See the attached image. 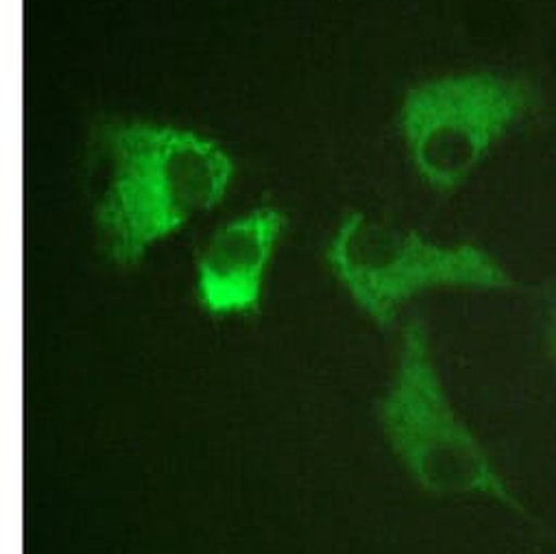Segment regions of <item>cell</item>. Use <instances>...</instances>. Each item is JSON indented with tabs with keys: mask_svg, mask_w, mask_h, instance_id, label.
Segmentation results:
<instances>
[{
	"mask_svg": "<svg viewBox=\"0 0 556 554\" xmlns=\"http://www.w3.org/2000/svg\"><path fill=\"white\" fill-rule=\"evenodd\" d=\"M536 103L519 77L469 73L441 77L408 92L400 125L421 179L437 190L458 188L482 158Z\"/></svg>",
	"mask_w": 556,
	"mask_h": 554,
	"instance_id": "4",
	"label": "cell"
},
{
	"mask_svg": "<svg viewBox=\"0 0 556 554\" xmlns=\"http://www.w3.org/2000/svg\"><path fill=\"white\" fill-rule=\"evenodd\" d=\"M380 421L415 482L434 495H489L519 508L484 448L450 406L437 374L426 326L410 322Z\"/></svg>",
	"mask_w": 556,
	"mask_h": 554,
	"instance_id": "2",
	"label": "cell"
},
{
	"mask_svg": "<svg viewBox=\"0 0 556 554\" xmlns=\"http://www.w3.org/2000/svg\"><path fill=\"white\" fill-rule=\"evenodd\" d=\"M543 337H545V348L556 363V289L547 298L545 313H543Z\"/></svg>",
	"mask_w": 556,
	"mask_h": 554,
	"instance_id": "6",
	"label": "cell"
},
{
	"mask_svg": "<svg viewBox=\"0 0 556 554\" xmlns=\"http://www.w3.org/2000/svg\"><path fill=\"white\" fill-rule=\"evenodd\" d=\"M328 262L354 302L380 326L415 295L439 287L506 289L510 277L473 244H437L417 231L352 212L334 234Z\"/></svg>",
	"mask_w": 556,
	"mask_h": 554,
	"instance_id": "3",
	"label": "cell"
},
{
	"mask_svg": "<svg viewBox=\"0 0 556 554\" xmlns=\"http://www.w3.org/2000/svg\"><path fill=\"white\" fill-rule=\"evenodd\" d=\"M110 181L97 205L108 255L136 264L162 238L212 210L229 190L233 162L216 142L153 123L103 129Z\"/></svg>",
	"mask_w": 556,
	"mask_h": 554,
	"instance_id": "1",
	"label": "cell"
},
{
	"mask_svg": "<svg viewBox=\"0 0 556 554\" xmlns=\"http://www.w3.org/2000/svg\"><path fill=\"white\" fill-rule=\"evenodd\" d=\"M285 223L280 210L260 207L210 238L197 264V295L205 313L233 317L260 309L264 275Z\"/></svg>",
	"mask_w": 556,
	"mask_h": 554,
	"instance_id": "5",
	"label": "cell"
}]
</instances>
